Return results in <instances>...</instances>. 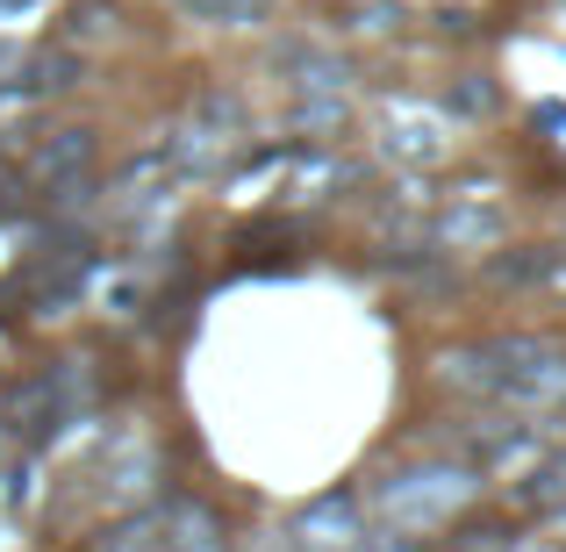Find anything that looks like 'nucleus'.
Segmentation results:
<instances>
[{
  "label": "nucleus",
  "mask_w": 566,
  "mask_h": 552,
  "mask_svg": "<svg viewBox=\"0 0 566 552\" xmlns=\"http://www.w3.org/2000/svg\"><path fill=\"white\" fill-rule=\"evenodd\" d=\"M115 552H222V539L201 510H172V517H151V524L123 531Z\"/></svg>",
  "instance_id": "obj_1"
}]
</instances>
